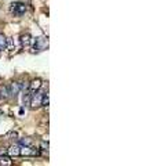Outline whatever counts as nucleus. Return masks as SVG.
<instances>
[{
	"label": "nucleus",
	"instance_id": "obj_1",
	"mask_svg": "<svg viewBox=\"0 0 157 166\" xmlns=\"http://www.w3.org/2000/svg\"><path fill=\"white\" fill-rule=\"evenodd\" d=\"M42 100H43V93H39V91H35V94L30 96V103H29V107L32 109H36V108H40L42 107Z\"/></svg>",
	"mask_w": 157,
	"mask_h": 166
},
{
	"label": "nucleus",
	"instance_id": "obj_2",
	"mask_svg": "<svg viewBox=\"0 0 157 166\" xmlns=\"http://www.w3.org/2000/svg\"><path fill=\"white\" fill-rule=\"evenodd\" d=\"M19 154L25 155V157H36L40 152L35 150V147H26V145H19Z\"/></svg>",
	"mask_w": 157,
	"mask_h": 166
},
{
	"label": "nucleus",
	"instance_id": "obj_3",
	"mask_svg": "<svg viewBox=\"0 0 157 166\" xmlns=\"http://www.w3.org/2000/svg\"><path fill=\"white\" fill-rule=\"evenodd\" d=\"M10 11L15 15H22V14H25V11H26V6H25L24 3H11Z\"/></svg>",
	"mask_w": 157,
	"mask_h": 166
},
{
	"label": "nucleus",
	"instance_id": "obj_4",
	"mask_svg": "<svg viewBox=\"0 0 157 166\" xmlns=\"http://www.w3.org/2000/svg\"><path fill=\"white\" fill-rule=\"evenodd\" d=\"M42 86H43L42 79H40V78H35L32 82H29V90H30V93H35V91H39Z\"/></svg>",
	"mask_w": 157,
	"mask_h": 166
},
{
	"label": "nucleus",
	"instance_id": "obj_5",
	"mask_svg": "<svg viewBox=\"0 0 157 166\" xmlns=\"http://www.w3.org/2000/svg\"><path fill=\"white\" fill-rule=\"evenodd\" d=\"M9 91H10V96L15 98L18 94L21 93V86H19V82H12L11 85L9 86Z\"/></svg>",
	"mask_w": 157,
	"mask_h": 166
},
{
	"label": "nucleus",
	"instance_id": "obj_6",
	"mask_svg": "<svg viewBox=\"0 0 157 166\" xmlns=\"http://www.w3.org/2000/svg\"><path fill=\"white\" fill-rule=\"evenodd\" d=\"M21 44L25 50L30 47V44H32V36H30L29 33H22L21 35Z\"/></svg>",
	"mask_w": 157,
	"mask_h": 166
},
{
	"label": "nucleus",
	"instance_id": "obj_7",
	"mask_svg": "<svg viewBox=\"0 0 157 166\" xmlns=\"http://www.w3.org/2000/svg\"><path fill=\"white\" fill-rule=\"evenodd\" d=\"M47 46H48V42L44 37H39V39L36 40V48H37V50H44Z\"/></svg>",
	"mask_w": 157,
	"mask_h": 166
},
{
	"label": "nucleus",
	"instance_id": "obj_8",
	"mask_svg": "<svg viewBox=\"0 0 157 166\" xmlns=\"http://www.w3.org/2000/svg\"><path fill=\"white\" fill-rule=\"evenodd\" d=\"M7 155H10V157H21V154H19V145H12V147H10L9 150H7Z\"/></svg>",
	"mask_w": 157,
	"mask_h": 166
},
{
	"label": "nucleus",
	"instance_id": "obj_9",
	"mask_svg": "<svg viewBox=\"0 0 157 166\" xmlns=\"http://www.w3.org/2000/svg\"><path fill=\"white\" fill-rule=\"evenodd\" d=\"M0 165H6V166H10V165H12L11 157H10V155H7V154L0 155Z\"/></svg>",
	"mask_w": 157,
	"mask_h": 166
},
{
	"label": "nucleus",
	"instance_id": "obj_10",
	"mask_svg": "<svg viewBox=\"0 0 157 166\" xmlns=\"http://www.w3.org/2000/svg\"><path fill=\"white\" fill-rule=\"evenodd\" d=\"M19 144H21V145H26V147H35V141H33L30 137L21 139V140H19Z\"/></svg>",
	"mask_w": 157,
	"mask_h": 166
},
{
	"label": "nucleus",
	"instance_id": "obj_11",
	"mask_svg": "<svg viewBox=\"0 0 157 166\" xmlns=\"http://www.w3.org/2000/svg\"><path fill=\"white\" fill-rule=\"evenodd\" d=\"M10 97V91H9V87L7 86H3V87H0V98L3 100H7Z\"/></svg>",
	"mask_w": 157,
	"mask_h": 166
},
{
	"label": "nucleus",
	"instance_id": "obj_12",
	"mask_svg": "<svg viewBox=\"0 0 157 166\" xmlns=\"http://www.w3.org/2000/svg\"><path fill=\"white\" fill-rule=\"evenodd\" d=\"M6 48L7 50H15V43H14V39L12 37H6Z\"/></svg>",
	"mask_w": 157,
	"mask_h": 166
},
{
	"label": "nucleus",
	"instance_id": "obj_13",
	"mask_svg": "<svg viewBox=\"0 0 157 166\" xmlns=\"http://www.w3.org/2000/svg\"><path fill=\"white\" fill-rule=\"evenodd\" d=\"M6 48V36L0 33V50H4Z\"/></svg>",
	"mask_w": 157,
	"mask_h": 166
},
{
	"label": "nucleus",
	"instance_id": "obj_14",
	"mask_svg": "<svg viewBox=\"0 0 157 166\" xmlns=\"http://www.w3.org/2000/svg\"><path fill=\"white\" fill-rule=\"evenodd\" d=\"M30 96H32L30 93H26V94H25V97H24V104H25V105H29V103H30Z\"/></svg>",
	"mask_w": 157,
	"mask_h": 166
},
{
	"label": "nucleus",
	"instance_id": "obj_15",
	"mask_svg": "<svg viewBox=\"0 0 157 166\" xmlns=\"http://www.w3.org/2000/svg\"><path fill=\"white\" fill-rule=\"evenodd\" d=\"M6 137L7 139H18V133L17 132H10Z\"/></svg>",
	"mask_w": 157,
	"mask_h": 166
},
{
	"label": "nucleus",
	"instance_id": "obj_16",
	"mask_svg": "<svg viewBox=\"0 0 157 166\" xmlns=\"http://www.w3.org/2000/svg\"><path fill=\"white\" fill-rule=\"evenodd\" d=\"M40 147L43 148V150H46V151H48V141L46 143V141H43L42 144H40Z\"/></svg>",
	"mask_w": 157,
	"mask_h": 166
}]
</instances>
